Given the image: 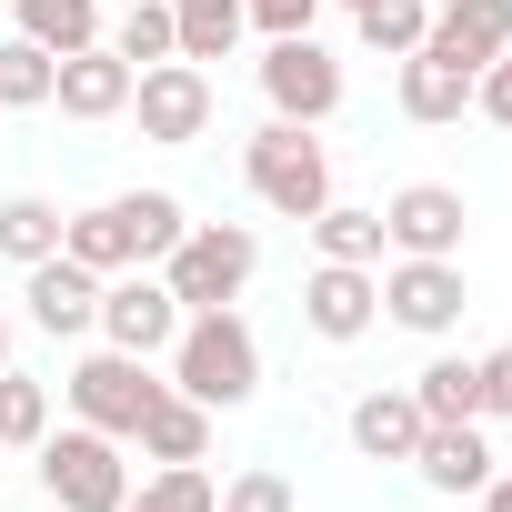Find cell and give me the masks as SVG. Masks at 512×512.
Instances as JSON below:
<instances>
[{"label":"cell","instance_id":"1","mask_svg":"<svg viewBox=\"0 0 512 512\" xmlns=\"http://www.w3.org/2000/svg\"><path fill=\"white\" fill-rule=\"evenodd\" d=\"M171 392H191L201 412H241L251 392H262V342H251V322L221 302V312H181L171 332Z\"/></svg>","mask_w":512,"mask_h":512},{"label":"cell","instance_id":"2","mask_svg":"<svg viewBox=\"0 0 512 512\" xmlns=\"http://www.w3.org/2000/svg\"><path fill=\"white\" fill-rule=\"evenodd\" d=\"M241 181H251V201H262V211L312 221V211L332 201V151H322L302 121H262V131L241 141Z\"/></svg>","mask_w":512,"mask_h":512},{"label":"cell","instance_id":"3","mask_svg":"<svg viewBox=\"0 0 512 512\" xmlns=\"http://www.w3.org/2000/svg\"><path fill=\"white\" fill-rule=\"evenodd\" d=\"M251 272H262V241H251L241 221H191V231L161 251V282H171L181 312H221V302H241Z\"/></svg>","mask_w":512,"mask_h":512},{"label":"cell","instance_id":"4","mask_svg":"<svg viewBox=\"0 0 512 512\" xmlns=\"http://www.w3.org/2000/svg\"><path fill=\"white\" fill-rule=\"evenodd\" d=\"M41 492H51L61 512H121V502H131V462H121L111 432L51 422V432H41Z\"/></svg>","mask_w":512,"mask_h":512},{"label":"cell","instance_id":"5","mask_svg":"<svg viewBox=\"0 0 512 512\" xmlns=\"http://www.w3.org/2000/svg\"><path fill=\"white\" fill-rule=\"evenodd\" d=\"M161 392H171V382H161L141 352H111V342H101V352H81V362H71V382H61L71 422H91V432H111V442H131V432H141V412H151Z\"/></svg>","mask_w":512,"mask_h":512},{"label":"cell","instance_id":"6","mask_svg":"<svg viewBox=\"0 0 512 512\" xmlns=\"http://www.w3.org/2000/svg\"><path fill=\"white\" fill-rule=\"evenodd\" d=\"M262 101H272V121L322 131V121L342 111V61H332L312 31H282V41L262 51Z\"/></svg>","mask_w":512,"mask_h":512},{"label":"cell","instance_id":"7","mask_svg":"<svg viewBox=\"0 0 512 512\" xmlns=\"http://www.w3.org/2000/svg\"><path fill=\"white\" fill-rule=\"evenodd\" d=\"M462 191L452 181H402L382 201V251H412V262H462Z\"/></svg>","mask_w":512,"mask_h":512},{"label":"cell","instance_id":"8","mask_svg":"<svg viewBox=\"0 0 512 512\" xmlns=\"http://www.w3.org/2000/svg\"><path fill=\"white\" fill-rule=\"evenodd\" d=\"M171 332H181V302H171V282H161V272H111V282H101V342H111V352L161 362V352H171Z\"/></svg>","mask_w":512,"mask_h":512},{"label":"cell","instance_id":"9","mask_svg":"<svg viewBox=\"0 0 512 512\" xmlns=\"http://www.w3.org/2000/svg\"><path fill=\"white\" fill-rule=\"evenodd\" d=\"M131 111H141V141H201L211 131V71L201 61H151L141 81H131Z\"/></svg>","mask_w":512,"mask_h":512},{"label":"cell","instance_id":"10","mask_svg":"<svg viewBox=\"0 0 512 512\" xmlns=\"http://www.w3.org/2000/svg\"><path fill=\"white\" fill-rule=\"evenodd\" d=\"M382 322L442 342L462 322V262H412V251H392V272H382Z\"/></svg>","mask_w":512,"mask_h":512},{"label":"cell","instance_id":"11","mask_svg":"<svg viewBox=\"0 0 512 512\" xmlns=\"http://www.w3.org/2000/svg\"><path fill=\"white\" fill-rule=\"evenodd\" d=\"M302 322H312L322 342H362V332L382 322V272H372V262H322V272L302 282Z\"/></svg>","mask_w":512,"mask_h":512},{"label":"cell","instance_id":"12","mask_svg":"<svg viewBox=\"0 0 512 512\" xmlns=\"http://www.w3.org/2000/svg\"><path fill=\"white\" fill-rule=\"evenodd\" d=\"M422 51H442L452 71H472V81H482V71L512 51V0H432Z\"/></svg>","mask_w":512,"mask_h":512},{"label":"cell","instance_id":"13","mask_svg":"<svg viewBox=\"0 0 512 512\" xmlns=\"http://www.w3.org/2000/svg\"><path fill=\"white\" fill-rule=\"evenodd\" d=\"M31 322L51 332V342H81V332H101V272H81L71 251H51V262H31Z\"/></svg>","mask_w":512,"mask_h":512},{"label":"cell","instance_id":"14","mask_svg":"<svg viewBox=\"0 0 512 512\" xmlns=\"http://www.w3.org/2000/svg\"><path fill=\"white\" fill-rule=\"evenodd\" d=\"M131 61L111 51V41H91V51H61V81H51V101H61V121H121L131 111Z\"/></svg>","mask_w":512,"mask_h":512},{"label":"cell","instance_id":"15","mask_svg":"<svg viewBox=\"0 0 512 512\" xmlns=\"http://www.w3.org/2000/svg\"><path fill=\"white\" fill-rule=\"evenodd\" d=\"M412 472L432 482V492H482L492 482V442H482V422H422V442H412Z\"/></svg>","mask_w":512,"mask_h":512},{"label":"cell","instance_id":"16","mask_svg":"<svg viewBox=\"0 0 512 512\" xmlns=\"http://www.w3.org/2000/svg\"><path fill=\"white\" fill-rule=\"evenodd\" d=\"M61 251H71V262L81 272H141V231H131V201H101V211H71L61 221Z\"/></svg>","mask_w":512,"mask_h":512},{"label":"cell","instance_id":"17","mask_svg":"<svg viewBox=\"0 0 512 512\" xmlns=\"http://www.w3.org/2000/svg\"><path fill=\"white\" fill-rule=\"evenodd\" d=\"M392 101H402V121L442 131V121H462V111H472V71H452L442 51H412V61H402V81H392Z\"/></svg>","mask_w":512,"mask_h":512},{"label":"cell","instance_id":"18","mask_svg":"<svg viewBox=\"0 0 512 512\" xmlns=\"http://www.w3.org/2000/svg\"><path fill=\"white\" fill-rule=\"evenodd\" d=\"M412 442H422V402H412V382L352 402V452H362V462H412Z\"/></svg>","mask_w":512,"mask_h":512},{"label":"cell","instance_id":"19","mask_svg":"<svg viewBox=\"0 0 512 512\" xmlns=\"http://www.w3.org/2000/svg\"><path fill=\"white\" fill-rule=\"evenodd\" d=\"M131 442H141V462H201V452H211V412H201L191 392H161Z\"/></svg>","mask_w":512,"mask_h":512},{"label":"cell","instance_id":"20","mask_svg":"<svg viewBox=\"0 0 512 512\" xmlns=\"http://www.w3.org/2000/svg\"><path fill=\"white\" fill-rule=\"evenodd\" d=\"M11 21H21V41H41L61 61V51H91L101 41V0H11Z\"/></svg>","mask_w":512,"mask_h":512},{"label":"cell","instance_id":"21","mask_svg":"<svg viewBox=\"0 0 512 512\" xmlns=\"http://www.w3.org/2000/svg\"><path fill=\"white\" fill-rule=\"evenodd\" d=\"M302 231H312L322 262H372V272H382V211H362V201H322Z\"/></svg>","mask_w":512,"mask_h":512},{"label":"cell","instance_id":"22","mask_svg":"<svg viewBox=\"0 0 512 512\" xmlns=\"http://www.w3.org/2000/svg\"><path fill=\"white\" fill-rule=\"evenodd\" d=\"M412 402H422V422H482V372L462 352H442L412 372Z\"/></svg>","mask_w":512,"mask_h":512},{"label":"cell","instance_id":"23","mask_svg":"<svg viewBox=\"0 0 512 512\" xmlns=\"http://www.w3.org/2000/svg\"><path fill=\"white\" fill-rule=\"evenodd\" d=\"M51 251H61V211L41 201V191H11V201H0V262H51Z\"/></svg>","mask_w":512,"mask_h":512},{"label":"cell","instance_id":"24","mask_svg":"<svg viewBox=\"0 0 512 512\" xmlns=\"http://www.w3.org/2000/svg\"><path fill=\"white\" fill-rule=\"evenodd\" d=\"M171 31H181V61H231L251 21H241V0H171Z\"/></svg>","mask_w":512,"mask_h":512},{"label":"cell","instance_id":"25","mask_svg":"<svg viewBox=\"0 0 512 512\" xmlns=\"http://www.w3.org/2000/svg\"><path fill=\"white\" fill-rule=\"evenodd\" d=\"M101 41H111V51H121L131 71H151V61H181V31H171V0H131V11H121V21L101 31Z\"/></svg>","mask_w":512,"mask_h":512},{"label":"cell","instance_id":"26","mask_svg":"<svg viewBox=\"0 0 512 512\" xmlns=\"http://www.w3.org/2000/svg\"><path fill=\"white\" fill-rule=\"evenodd\" d=\"M121 512H221V492H211V472L201 462H161L151 482H131V502Z\"/></svg>","mask_w":512,"mask_h":512},{"label":"cell","instance_id":"27","mask_svg":"<svg viewBox=\"0 0 512 512\" xmlns=\"http://www.w3.org/2000/svg\"><path fill=\"white\" fill-rule=\"evenodd\" d=\"M41 432H51V382L0 372V452H41Z\"/></svg>","mask_w":512,"mask_h":512},{"label":"cell","instance_id":"28","mask_svg":"<svg viewBox=\"0 0 512 512\" xmlns=\"http://www.w3.org/2000/svg\"><path fill=\"white\" fill-rule=\"evenodd\" d=\"M51 81H61V61L41 41H0V111H51Z\"/></svg>","mask_w":512,"mask_h":512},{"label":"cell","instance_id":"29","mask_svg":"<svg viewBox=\"0 0 512 512\" xmlns=\"http://www.w3.org/2000/svg\"><path fill=\"white\" fill-rule=\"evenodd\" d=\"M352 21H362V41H372V51L412 61V51H422V31H432V0H362Z\"/></svg>","mask_w":512,"mask_h":512},{"label":"cell","instance_id":"30","mask_svg":"<svg viewBox=\"0 0 512 512\" xmlns=\"http://www.w3.org/2000/svg\"><path fill=\"white\" fill-rule=\"evenodd\" d=\"M221 512H302V502H292V472L251 462V472H231V482H221Z\"/></svg>","mask_w":512,"mask_h":512},{"label":"cell","instance_id":"31","mask_svg":"<svg viewBox=\"0 0 512 512\" xmlns=\"http://www.w3.org/2000/svg\"><path fill=\"white\" fill-rule=\"evenodd\" d=\"M241 21L262 31V41H282V31H312L322 21V0H241Z\"/></svg>","mask_w":512,"mask_h":512},{"label":"cell","instance_id":"32","mask_svg":"<svg viewBox=\"0 0 512 512\" xmlns=\"http://www.w3.org/2000/svg\"><path fill=\"white\" fill-rule=\"evenodd\" d=\"M472 372H482V422H512V342H502V352H482Z\"/></svg>","mask_w":512,"mask_h":512},{"label":"cell","instance_id":"33","mask_svg":"<svg viewBox=\"0 0 512 512\" xmlns=\"http://www.w3.org/2000/svg\"><path fill=\"white\" fill-rule=\"evenodd\" d=\"M472 111H482V121H502V131H512V51H502V61H492V71H482V81H472Z\"/></svg>","mask_w":512,"mask_h":512},{"label":"cell","instance_id":"34","mask_svg":"<svg viewBox=\"0 0 512 512\" xmlns=\"http://www.w3.org/2000/svg\"><path fill=\"white\" fill-rule=\"evenodd\" d=\"M482 512H512V472H492V482H482Z\"/></svg>","mask_w":512,"mask_h":512},{"label":"cell","instance_id":"35","mask_svg":"<svg viewBox=\"0 0 512 512\" xmlns=\"http://www.w3.org/2000/svg\"><path fill=\"white\" fill-rule=\"evenodd\" d=\"M0 372H11V312H0Z\"/></svg>","mask_w":512,"mask_h":512},{"label":"cell","instance_id":"36","mask_svg":"<svg viewBox=\"0 0 512 512\" xmlns=\"http://www.w3.org/2000/svg\"><path fill=\"white\" fill-rule=\"evenodd\" d=\"M342 11H362V0H342Z\"/></svg>","mask_w":512,"mask_h":512},{"label":"cell","instance_id":"37","mask_svg":"<svg viewBox=\"0 0 512 512\" xmlns=\"http://www.w3.org/2000/svg\"><path fill=\"white\" fill-rule=\"evenodd\" d=\"M0 11H11V0H0Z\"/></svg>","mask_w":512,"mask_h":512}]
</instances>
